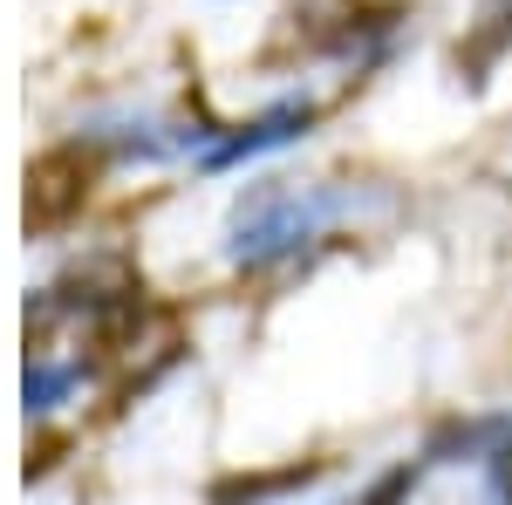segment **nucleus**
Masks as SVG:
<instances>
[{
    "label": "nucleus",
    "mask_w": 512,
    "mask_h": 505,
    "mask_svg": "<svg viewBox=\"0 0 512 505\" xmlns=\"http://www.w3.org/2000/svg\"><path fill=\"white\" fill-rule=\"evenodd\" d=\"M349 212L342 192H315V185H260L253 198H239L226 219V260L233 267H274L294 260L308 239H321V226Z\"/></svg>",
    "instance_id": "1"
},
{
    "label": "nucleus",
    "mask_w": 512,
    "mask_h": 505,
    "mask_svg": "<svg viewBox=\"0 0 512 505\" xmlns=\"http://www.w3.org/2000/svg\"><path fill=\"white\" fill-rule=\"evenodd\" d=\"M308 123H315V103H308V96H287V103H274V110H260L253 123H239V130H226V137L198 144V164H205V171L253 164V157L280 151V144H301V137H308Z\"/></svg>",
    "instance_id": "2"
},
{
    "label": "nucleus",
    "mask_w": 512,
    "mask_h": 505,
    "mask_svg": "<svg viewBox=\"0 0 512 505\" xmlns=\"http://www.w3.org/2000/svg\"><path fill=\"white\" fill-rule=\"evenodd\" d=\"M499 458H512V410L451 417V424H437L431 444H424V465H499Z\"/></svg>",
    "instance_id": "3"
},
{
    "label": "nucleus",
    "mask_w": 512,
    "mask_h": 505,
    "mask_svg": "<svg viewBox=\"0 0 512 505\" xmlns=\"http://www.w3.org/2000/svg\"><path fill=\"white\" fill-rule=\"evenodd\" d=\"M82 198H89V171H82V144H69V151L35 164V178H28V226H62Z\"/></svg>",
    "instance_id": "4"
},
{
    "label": "nucleus",
    "mask_w": 512,
    "mask_h": 505,
    "mask_svg": "<svg viewBox=\"0 0 512 505\" xmlns=\"http://www.w3.org/2000/svg\"><path fill=\"white\" fill-rule=\"evenodd\" d=\"M506 55H512V0H478V21L465 28V41H458V69H465V82L478 89Z\"/></svg>",
    "instance_id": "5"
},
{
    "label": "nucleus",
    "mask_w": 512,
    "mask_h": 505,
    "mask_svg": "<svg viewBox=\"0 0 512 505\" xmlns=\"http://www.w3.org/2000/svg\"><path fill=\"white\" fill-rule=\"evenodd\" d=\"M321 478V458H294V465L280 471H253V478H226V485H212V505H267V499H287V492H301V485H315Z\"/></svg>",
    "instance_id": "6"
},
{
    "label": "nucleus",
    "mask_w": 512,
    "mask_h": 505,
    "mask_svg": "<svg viewBox=\"0 0 512 505\" xmlns=\"http://www.w3.org/2000/svg\"><path fill=\"white\" fill-rule=\"evenodd\" d=\"M82 389V362H28V383H21V396H28V410H55V403H69Z\"/></svg>",
    "instance_id": "7"
},
{
    "label": "nucleus",
    "mask_w": 512,
    "mask_h": 505,
    "mask_svg": "<svg viewBox=\"0 0 512 505\" xmlns=\"http://www.w3.org/2000/svg\"><path fill=\"white\" fill-rule=\"evenodd\" d=\"M417 478H424V458H410V465H390L369 478V492L349 505H410V492H417Z\"/></svg>",
    "instance_id": "8"
},
{
    "label": "nucleus",
    "mask_w": 512,
    "mask_h": 505,
    "mask_svg": "<svg viewBox=\"0 0 512 505\" xmlns=\"http://www.w3.org/2000/svg\"><path fill=\"white\" fill-rule=\"evenodd\" d=\"M492 471V505H512V458H499V465H485Z\"/></svg>",
    "instance_id": "9"
}]
</instances>
